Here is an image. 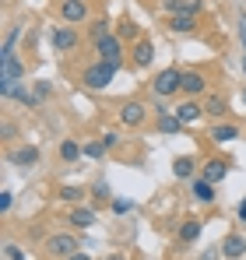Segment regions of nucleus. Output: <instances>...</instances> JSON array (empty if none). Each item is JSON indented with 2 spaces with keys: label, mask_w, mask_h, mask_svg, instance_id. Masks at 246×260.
Masks as SVG:
<instances>
[{
  "label": "nucleus",
  "mask_w": 246,
  "mask_h": 260,
  "mask_svg": "<svg viewBox=\"0 0 246 260\" xmlns=\"http://www.w3.org/2000/svg\"><path fill=\"white\" fill-rule=\"evenodd\" d=\"M116 67H120V63H109V60H99V63L84 67L81 85H84V88H91V91H102V88H109V85H113V78H116Z\"/></svg>",
  "instance_id": "nucleus-1"
},
{
  "label": "nucleus",
  "mask_w": 246,
  "mask_h": 260,
  "mask_svg": "<svg viewBox=\"0 0 246 260\" xmlns=\"http://www.w3.org/2000/svg\"><path fill=\"white\" fill-rule=\"evenodd\" d=\"M46 253H49V257H56V260L74 257V253H78V239H74V236H67V232L49 236V239H46Z\"/></svg>",
  "instance_id": "nucleus-2"
},
{
  "label": "nucleus",
  "mask_w": 246,
  "mask_h": 260,
  "mask_svg": "<svg viewBox=\"0 0 246 260\" xmlns=\"http://www.w3.org/2000/svg\"><path fill=\"white\" fill-rule=\"evenodd\" d=\"M179 78H183V74H179L176 67H165L162 74H155V81H151L155 95H159V99H169V95H176V91H179Z\"/></svg>",
  "instance_id": "nucleus-3"
},
{
  "label": "nucleus",
  "mask_w": 246,
  "mask_h": 260,
  "mask_svg": "<svg viewBox=\"0 0 246 260\" xmlns=\"http://www.w3.org/2000/svg\"><path fill=\"white\" fill-rule=\"evenodd\" d=\"M144 120H148V106H144L141 99H130V102L120 106V123L123 127H141Z\"/></svg>",
  "instance_id": "nucleus-4"
},
{
  "label": "nucleus",
  "mask_w": 246,
  "mask_h": 260,
  "mask_svg": "<svg viewBox=\"0 0 246 260\" xmlns=\"http://www.w3.org/2000/svg\"><path fill=\"white\" fill-rule=\"evenodd\" d=\"M25 78V63L18 60V53H0V81H21Z\"/></svg>",
  "instance_id": "nucleus-5"
},
{
  "label": "nucleus",
  "mask_w": 246,
  "mask_h": 260,
  "mask_svg": "<svg viewBox=\"0 0 246 260\" xmlns=\"http://www.w3.org/2000/svg\"><path fill=\"white\" fill-rule=\"evenodd\" d=\"M95 49H99V56H102V60L120 63V56H123V39H120V36H106V39H99V43H95Z\"/></svg>",
  "instance_id": "nucleus-6"
},
{
  "label": "nucleus",
  "mask_w": 246,
  "mask_h": 260,
  "mask_svg": "<svg viewBox=\"0 0 246 260\" xmlns=\"http://www.w3.org/2000/svg\"><path fill=\"white\" fill-rule=\"evenodd\" d=\"M60 18L71 21V25H81V21H88V4L84 0H64L60 4Z\"/></svg>",
  "instance_id": "nucleus-7"
},
{
  "label": "nucleus",
  "mask_w": 246,
  "mask_h": 260,
  "mask_svg": "<svg viewBox=\"0 0 246 260\" xmlns=\"http://www.w3.org/2000/svg\"><path fill=\"white\" fill-rule=\"evenodd\" d=\"M204 88H207V78L201 74V71H187V74L179 78V91H183V95H190V99H194V95H201Z\"/></svg>",
  "instance_id": "nucleus-8"
},
{
  "label": "nucleus",
  "mask_w": 246,
  "mask_h": 260,
  "mask_svg": "<svg viewBox=\"0 0 246 260\" xmlns=\"http://www.w3.org/2000/svg\"><path fill=\"white\" fill-rule=\"evenodd\" d=\"M165 28H169V32L187 36V32H194V28H197V14H169V18H165Z\"/></svg>",
  "instance_id": "nucleus-9"
},
{
  "label": "nucleus",
  "mask_w": 246,
  "mask_h": 260,
  "mask_svg": "<svg viewBox=\"0 0 246 260\" xmlns=\"http://www.w3.org/2000/svg\"><path fill=\"white\" fill-rule=\"evenodd\" d=\"M176 116H179V123H183V127H190V123H197V120L207 116V113H204V106H201V102H194V99H190V102H183V106L176 109Z\"/></svg>",
  "instance_id": "nucleus-10"
},
{
  "label": "nucleus",
  "mask_w": 246,
  "mask_h": 260,
  "mask_svg": "<svg viewBox=\"0 0 246 260\" xmlns=\"http://www.w3.org/2000/svg\"><path fill=\"white\" fill-rule=\"evenodd\" d=\"M243 253H246V239H243V236L232 232V236L222 239V257H225V260H239Z\"/></svg>",
  "instance_id": "nucleus-11"
},
{
  "label": "nucleus",
  "mask_w": 246,
  "mask_h": 260,
  "mask_svg": "<svg viewBox=\"0 0 246 260\" xmlns=\"http://www.w3.org/2000/svg\"><path fill=\"white\" fill-rule=\"evenodd\" d=\"M130 56H134L137 67H148V63L155 60V46H151V39H137L134 49H130Z\"/></svg>",
  "instance_id": "nucleus-12"
},
{
  "label": "nucleus",
  "mask_w": 246,
  "mask_h": 260,
  "mask_svg": "<svg viewBox=\"0 0 246 260\" xmlns=\"http://www.w3.org/2000/svg\"><path fill=\"white\" fill-rule=\"evenodd\" d=\"M49 43H53V49H74L78 46V32L74 28H53Z\"/></svg>",
  "instance_id": "nucleus-13"
},
{
  "label": "nucleus",
  "mask_w": 246,
  "mask_h": 260,
  "mask_svg": "<svg viewBox=\"0 0 246 260\" xmlns=\"http://www.w3.org/2000/svg\"><path fill=\"white\" fill-rule=\"evenodd\" d=\"M11 162L14 166H21V169H28V166H36L39 162V148H18V151H11Z\"/></svg>",
  "instance_id": "nucleus-14"
},
{
  "label": "nucleus",
  "mask_w": 246,
  "mask_h": 260,
  "mask_svg": "<svg viewBox=\"0 0 246 260\" xmlns=\"http://www.w3.org/2000/svg\"><path fill=\"white\" fill-rule=\"evenodd\" d=\"M201 232H204V221H201V218H187V221L179 225V243H194Z\"/></svg>",
  "instance_id": "nucleus-15"
},
{
  "label": "nucleus",
  "mask_w": 246,
  "mask_h": 260,
  "mask_svg": "<svg viewBox=\"0 0 246 260\" xmlns=\"http://www.w3.org/2000/svg\"><path fill=\"white\" fill-rule=\"evenodd\" d=\"M165 11L169 14H197L201 0H165Z\"/></svg>",
  "instance_id": "nucleus-16"
},
{
  "label": "nucleus",
  "mask_w": 246,
  "mask_h": 260,
  "mask_svg": "<svg viewBox=\"0 0 246 260\" xmlns=\"http://www.w3.org/2000/svg\"><path fill=\"white\" fill-rule=\"evenodd\" d=\"M225 173H229V162H222V158H211V162L204 166V179L207 183H222Z\"/></svg>",
  "instance_id": "nucleus-17"
},
{
  "label": "nucleus",
  "mask_w": 246,
  "mask_h": 260,
  "mask_svg": "<svg viewBox=\"0 0 246 260\" xmlns=\"http://www.w3.org/2000/svg\"><path fill=\"white\" fill-rule=\"evenodd\" d=\"M236 137H239V127H232V123H214V127H211V141H214V144L236 141Z\"/></svg>",
  "instance_id": "nucleus-18"
},
{
  "label": "nucleus",
  "mask_w": 246,
  "mask_h": 260,
  "mask_svg": "<svg viewBox=\"0 0 246 260\" xmlns=\"http://www.w3.org/2000/svg\"><path fill=\"white\" fill-rule=\"evenodd\" d=\"M194 197H197L201 204H211V201H214V183H207L204 176L194 179Z\"/></svg>",
  "instance_id": "nucleus-19"
},
{
  "label": "nucleus",
  "mask_w": 246,
  "mask_h": 260,
  "mask_svg": "<svg viewBox=\"0 0 246 260\" xmlns=\"http://www.w3.org/2000/svg\"><path fill=\"white\" fill-rule=\"evenodd\" d=\"M194 169H197V166H194V158H187V155H179V158L172 162V173L179 176V179H194Z\"/></svg>",
  "instance_id": "nucleus-20"
},
{
  "label": "nucleus",
  "mask_w": 246,
  "mask_h": 260,
  "mask_svg": "<svg viewBox=\"0 0 246 260\" xmlns=\"http://www.w3.org/2000/svg\"><path fill=\"white\" fill-rule=\"evenodd\" d=\"M71 225H78V229L95 225V211H91V208H74V211H71Z\"/></svg>",
  "instance_id": "nucleus-21"
},
{
  "label": "nucleus",
  "mask_w": 246,
  "mask_h": 260,
  "mask_svg": "<svg viewBox=\"0 0 246 260\" xmlns=\"http://www.w3.org/2000/svg\"><path fill=\"white\" fill-rule=\"evenodd\" d=\"M159 130H162V134H176V130H183V123H179L176 113H162V116H159Z\"/></svg>",
  "instance_id": "nucleus-22"
},
{
  "label": "nucleus",
  "mask_w": 246,
  "mask_h": 260,
  "mask_svg": "<svg viewBox=\"0 0 246 260\" xmlns=\"http://www.w3.org/2000/svg\"><path fill=\"white\" fill-rule=\"evenodd\" d=\"M78 155H84V148L78 141H64V144H60V158H64V162H74Z\"/></svg>",
  "instance_id": "nucleus-23"
},
{
  "label": "nucleus",
  "mask_w": 246,
  "mask_h": 260,
  "mask_svg": "<svg viewBox=\"0 0 246 260\" xmlns=\"http://www.w3.org/2000/svg\"><path fill=\"white\" fill-rule=\"evenodd\" d=\"M225 109H229V106H225V99H222V95H211V99L204 102V113H207V116H225Z\"/></svg>",
  "instance_id": "nucleus-24"
},
{
  "label": "nucleus",
  "mask_w": 246,
  "mask_h": 260,
  "mask_svg": "<svg viewBox=\"0 0 246 260\" xmlns=\"http://www.w3.org/2000/svg\"><path fill=\"white\" fill-rule=\"evenodd\" d=\"M116 36H120V39H134V43H137V39H141V28H137L134 21H123L120 28H116Z\"/></svg>",
  "instance_id": "nucleus-25"
},
{
  "label": "nucleus",
  "mask_w": 246,
  "mask_h": 260,
  "mask_svg": "<svg viewBox=\"0 0 246 260\" xmlns=\"http://www.w3.org/2000/svg\"><path fill=\"white\" fill-rule=\"evenodd\" d=\"M88 36L99 43V39H106V36H113L109 32V21H91V28H88Z\"/></svg>",
  "instance_id": "nucleus-26"
},
{
  "label": "nucleus",
  "mask_w": 246,
  "mask_h": 260,
  "mask_svg": "<svg viewBox=\"0 0 246 260\" xmlns=\"http://www.w3.org/2000/svg\"><path fill=\"white\" fill-rule=\"evenodd\" d=\"M18 36H21V28L14 25V28H7V36H4V46H0V53H11L14 43H18Z\"/></svg>",
  "instance_id": "nucleus-27"
},
{
  "label": "nucleus",
  "mask_w": 246,
  "mask_h": 260,
  "mask_svg": "<svg viewBox=\"0 0 246 260\" xmlns=\"http://www.w3.org/2000/svg\"><path fill=\"white\" fill-rule=\"evenodd\" d=\"M106 151H109V148H106L102 141H91V144H84V155H88V158H102Z\"/></svg>",
  "instance_id": "nucleus-28"
},
{
  "label": "nucleus",
  "mask_w": 246,
  "mask_h": 260,
  "mask_svg": "<svg viewBox=\"0 0 246 260\" xmlns=\"http://www.w3.org/2000/svg\"><path fill=\"white\" fill-rule=\"evenodd\" d=\"M81 197H84L81 186H64V190H60V201H71V204H74V201H81Z\"/></svg>",
  "instance_id": "nucleus-29"
},
{
  "label": "nucleus",
  "mask_w": 246,
  "mask_h": 260,
  "mask_svg": "<svg viewBox=\"0 0 246 260\" xmlns=\"http://www.w3.org/2000/svg\"><path fill=\"white\" fill-rule=\"evenodd\" d=\"M36 99H39V102L49 99V81H36Z\"/></svg>",
  "instance_id": "nucleus-30"
},
{
  "label": "nucleus",
  "mask_w": 246,
  "mask_h": 260,
  "mask_svg": "<svg viewBox=\"0 0 246 260\" xmlns=\"http://www.w3.org/2000/svg\"><path fill=\"white\" fill-rule=\"evenodd\" d=\"M102 144H106V148H116V144H120V134H116V130L102 134Z\"/></svg>",
  "instance_id": "nucleus-31"
},
{
  "label": "nucleus",
  "mask_w": 246,
  "mask_h": 260,
  "mask_svg": "<svg viewBox=\"0 0 246 260\" xmlns=\"http://www.w3.org/2000/svg\"><path fill=\"white\" fill-rule=\"evenodd\" d=\"M4 253H7V260H25V253H21L14 243H7V250H4Z\"/></svg>",
  "instance_id": "nucleus-32"
},
{
  "label": "nucleus",
  "mask_w": 246,
  "mask_h": 260,
  "mask_svg": "<svg viewBox=\"0 0 246 260\" xmlns=\"http://www.w3.org/2000/svg\"><path fill=\"white\" fill-rule=\"evenodd\" d=\"M95 201H109V186L106 183H95Z\"/></svg>",
  "instance_id": "nucleus-33"
},
{
  "label": "nucleus",
  "mask_w": 246,
  "mask_h": 260,
  "mask_svg": "<svg viewBox=\"0 0 246 260\" xmlns=\"http://www.w3.org/2000/svg\"><path fill=\"white\" fill-rule=\"evenodd\" d=\"M11 201H14V193L4 190V193H0V211H11Z\"/></svg>",
  "instance_id": "nucleus-34"
},
{
  "label": "nucleus",
  "mask_w": 246,
  "mask_h": 260,
  "mask_svg": "<svg viewBox=\"0 0 246 260\" xmlns=\"http://www.w3.org/2000/svg\"><path fill=\"white\" fill-rule=\"evenodd\" d=\"M218 257H222L218 250H204V253H201V257H197V260H218Z\"/></svg>",
  "instance_id": "nucleus-35"
},
{
  "label": "nucleus",
  "mask_w": 246,
  "mask_h": 260,
  "mask_svg": "<svg viewBox=\"0 0 246 260\" xmlns=\"http://www.w3.org/2000/svg\"><path fill=\"white\" fill-rule=\"evenodd\" d=\"M113 208H116V211L123 215V211H130V201H113Z\"/></svg>",
  "instance_id": "nucleus-36"
},
{
  "label": "nucleus",
  "mask_w": 246,
  "mask_h": 260,
  "mask_svg": "<svg viewBox=\"0 0 246 260\" xmlns=\"http://www.w3.org/2000/svg\"><path fill=\"white\" fill-rule=\"evenodd\" d=\"M239 43L246 46V18H239Z\"/></svg>",
  "instance_id": "nucleus-37"
},
{
  "label": "nucleus",
  "mask_w": 246,
  "mask_h": 260,
  "mask_svg": "<svg viewBox=\"0 0 246 260\" xmlns=\"http://www.w3.org/2000/svg\"><path fill=\"white\" fill-rule=\"evenodd\" d=\"M67 260H91V257H88V253H81V250H78V253H74V257H67Z\"/></svg>",
  "instance_id": "nucleus-38"
},
{
  "label": "nucleus",
  "mask_w": 246,
  "mask_h": 260,
  "mask_svg": "<svg viewBox=\"0 0 246 260\" xmlns=\"http://www.w3.org/2000/svg\"><path fill=\"white\" fill-rule=\"evenodd\" d=\"M239 218H243V221H246V201H243V204H239Z\"/></svg>",
  "instance_id": "nucleus-39"
},
{
  "label": "nucleus",
  "mask_w": 246,
  "mask_h": 260,
  "mask_svg": "<svg viewBox=\"0 0 246 260\" xmlns=\"http://www.w3.org/2000/svg\"><path fill=\"white\" fill-rule=\"evenodd\" d=\"M106 260H123V257H120V253H109V257H106Z\"/></svg>",
  "instance_id": "nucleus-40"
},
{
  "label": "nucleus",
  "mask_w": 246,
  "mask_h": 260,
  "mask_svg": "<svg viewBox=\"0 0 246 260\" xmlns=\"http://www.w3.org/2000/svg\"><path fill=\"white\" fill-rule=\"evenodd\" d=\"M243 71H246V56H243Z\"/></svg>",
  "instance_id": "nucleus-41"
},
{
  "label": "nucleus",
  "mask_w": 246,
  "mask_h": 260,
  "mask_svg": "<svg viewBox=\"0 0 246 260\" xmlns=\"http://www.w3.org/2000/svg\"><path fill=\"white\" fill-rule=\"evenodd\" d=\"M243 102H246V91H243Z\"/></svg>",
  "instance_id": "nucleus-42"
}]
</instances>
